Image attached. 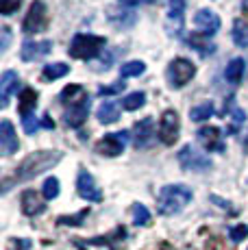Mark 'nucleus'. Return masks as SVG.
Segmentation results:
<instances>
[{"mask_svg": "<svg viewBox=\"0 0 248 250\" xmlns=\"http://www.w3.org/2000/svg\"><path fill=\"white\" fill-rule=\"evenodd\" d=\"M16 248L28 250V248H31V242H28V239H18V242H16Z\"/></svg>", "mask_w": 248, "mask_h": 250, "instance_id": "ea45409f", "label": "nucleus"}, {"mask_svg": "<svg viewBox=\"0 0 248 250\" xmlns=\"http://www.w3.org/2000/svg\"><path fill=\"white\" fill-rule=\"evenodd\" d=\"M198 144L209 152H224L227 144H224V135L218 126H203L196 131Z\"/></svg>", "mask_w": 248, "mask_h": 250, "instance_id": "1a4fd4ad", "label": "nucleus"}, {"mask_svg": "<svg viewBox=\"0 0 248 250\" xmlns=\"http://www.w3.org/2000/svg\"><path fill=\"white\" fill-rule=\"evenodd\" d=\"M70 72V65H65V63H48V65H44V70H41V76H44L46 81H57V79H61V76H65Z\"/></svg>", "mask_w": 248, "mask_h": 250, "instance_id": "393cba45", "label": "nucleus"}, {"mask_svg": "<svg viewBox=\"0 0 248 250\" xmlns=\"http://www.w3.org/2000/svg\"><path fill=\"white\" fill-rule=\"evenodd\" d=\"M213 113H216V107H213L211 100L198 104V107H194V109H189V118H192V122H205V120H209Z\"/></svg>", "mask_w": 248, "mask_h": 250, "instance_id": "b1692460", "label": "nucleus"}, {"mask_svg": "<svg viewBox=\"0 0 248 250\" xmlns=\"http://www.w3.org/2000/svg\"><path fill=\"white\" fill-rule=\"evenodd\" d=\"M146 104V94L144 91H133V94L122 98V109L124 111H137Z\"/></svg>", "mask_w": 248, "mask_h": 250, "instance_id": "4be33fe9", "label": "nucleus"}, {"mask_svg": "<svg viewBox=\"0 0 248 250\" xmlns=\"http://www.w3.org/2000/svg\"><path fill=\"white\" fill-rule=\"evenodd\" d=\"M40 120H37V115L35 113H31V115H26V118H22V126H24V131L28 133V135H35V131L40 128Z\"/></svg>", "mask_w": 248, "mask_h": 250, "instance_id": "72a5a7b5", "label": "nucleus"}, {"mask_svg": "<svg viewBox=\"0 0 248 250\" xmlns=\"http://www.w3.org/2000/svg\"><path fill=\"white\" fill-rule=\"evenodd\" d=\"M48 24V9L41 0H35V2L28 7V13L22 22V33L26 35H33V33H41Z\"/></svg>", "mask_w": 248, "mask_h": 250, "instance_id": "423d86ee", "label": "nucleus"}, {"mask_svg": "<svg viewBox=\"0 0 248 250\" xmlns=\"http://www.w3.org/2000/svg\"><path fill=\"white\" fill-rule=\"evenodd\" d=\"M41 126L48 128V131H50V128H55V122L50 120V115H44V118H41Z\"/></svg>", "mask_w": 248, "mask_h": 250, "instance_id": "58836bf2", "label": "nucleus"}, {"mask_svg": "<svg viewBox=\"0 0 248 250\" xmlns=\"http://www.w3.org/2000/svg\"><path fill=\"white\" fill-rule=\"evenodd\" d=\"M20 87V76L16 74L13 70H7L0 79V107L7 109L9 107V100H11V94L18 91Z\"/></svg>", "mask_w": 248, "mask_h": 250, "instance_id": "dca6fc26", "label": "nucleus"}, {"mask_svg": "<svg viewBox=\"0 0 248 250\" xmlns=\"http://www.w3.org/2000/svg\"><path fill=\"white\" fill-rule=\"evenodd\" d=\"M35 107H37V91L35 89H22L20 94V103H18V111H20L22 118L26 115L35 113Z\"/></svg>", "mask_w": 248, "mask_h": 250, "instance_id": "aec40b11", "label": "nucleus"}, {"mask_svg": "<svg viewBox=\"0 0 248 250\" xmlns=\"http://www.w3.org/2000/svg\"><path fill=\"white\" fill-rule=\"evenodd\" d=\"M183 11H185V2L183 0H170V20H174L176 24L183 22Z\"/></svg>", "mask_w": 248, "mask_h": 250, "instance_id": "2f4dec72", "label": "nucleus"}, {"mask_svg": "<svg viewBox=\"0 0 248 250\" xmlns=\"http://www.w3.org/2000/svg\"><path fill=\"white\" fill-rule=\"evenodd\" d=\"M50 50H52L50 40L24 42L20 48V57H22V61H37V59H44L46 55H50Z\"/></svg>", "mask_w": 248, "mask_h": 250, "instance_id": "4468645a", "label": "nucleus"}, {"mask_svg": "<svg viewBox=\"0 0 248 250\" xmlns=\"http://www.w3.org/2000/svg\"><path fill=\"white\" fill-rule=\"evenodd\" d=\"M228 115H231V120H233V124H244L246 122V113L242 111L240 107H235V109H231V111H228Z\"/></svg>", "mask_w": 248, "mask_h": 250, "instance_id": "c9c22d12", "label": "nucleus"}, {"mask_svg": "<svg viewBox=\"0 0 248 250\" xmlns=\"http://www.w3.org/2000/svg\"><path fill=\"white\" fill-rule=\"evenodd\" d=\"M22 0H0V13L2 16H13L20 9Z\"/></svg>", "mask_w": 248, "mask_h": 250, "instance_id": "473e14b6", "label": "nucleus"}, {"mask_svg": "<svg viewBox=\"0 0 248 250\" xmlns=\"http://www.w3.org/2000/svg\"><path fill=\"white\" fill-rule=\"evenodd\" d=\"M244 11L248 13V0H244Z\"/></svg>", "mask_w": 248, "mask_h": 250, "instance_id": "79ce46f5", "label": "nucleus"}, {"mask_svg": "<svg viewBox=\"0 0 248 250\" xmlns=\"http://www.w3.org/2000/svg\"><path fill=\"white\" fill-rule=\"evenodd\" d=\"M61 159H63V152L59 150H40V152H31L20 166L16 167L13 176H4L2 179V194H7L13 185L18 183H26L35 176L44 174L46 170H52Z\"/></svg>", "mask_w": 248, "mask_h": 250, "instance_id": "f257e3e1", "label": "nucleus"}, {"mask_svg": "<svg viewBox=\"0 0 248 250\" xmlns=\"http://www.w3.org/2000/svg\"><path fill=\"white\" fill-rule=\"evenodd\" d=\"M200 37H203V35H192V37H189V44H192V48H196V50H198L203 57L213 55V52H216V46H213V44H207V42L200 40Z\"/></svg>", "mask_w": 248, "mask_h": 250, "instance_id": "c85d7f7f", "label": "nucleus"}, {"mask_svg": "<svg viewBox=\"0 0 248 250\" xmlns=\"http://www.w3.org/2000/svg\"><path fill=\"white\" fill-rule=\"evenodd\" d=\"M194 194L187 185L183 183H174V185H165L157 194V211L161 215H174L181 213L189 203H192Z\"/></svg>", "mask_w": 248, "mask_h": 250, "instance_id": "f03ea898", "label": "nucleus"}, {"mask_svg": "<svg viewBox=\"0 0 248 250\" xmlns=\"http://www.w3.org/2000/svg\"><path fill=\"white\" fill-rule=\"evenodd\" d=\"M220 24H222L220 16L216 11H211V9H200V11H196V16H194V26L198 28V33L203 37L216 35L220 31Z\"/></svg>", "mask_w": 248, "mask_h": 250, "instance_id": "9b49d317", "label": "nucleus"}, {"mask_svg": "<svg viewBox=\"0 0 248 250\" xmlns=\"http://www.w3.org/2000/svg\"><path fill=\"white\" fill-rule=\"evenodd\" d=\"M133 222H135V227H148L150 211L144 205H133Z\"/></svg>", "mask_w": 248, "mask_h": 250, "instance_id": "bb28decb", "label": "nucleus"}, {"mask_svg": "<svg viewBox=\"0 0 248 250\" xmlns=\"http://www.w3.org/2000/svg\"><path fill=\"white\" fill-rule=\"evenodd\" d=\"M124 87H126V83L120 81V83H113V85H104V87H100L98 94L100 96H113V94H120V91H124Z\"/></svg>", "mask_w": 248, "mask_h": 250, "instance_id": "f704fd0d", "label": "nucleus"}, {"mask_svg": "<svg viewBox=\"0 0 248 250\" xmlns=\"http://www.w3.org/2000/svg\"><path fill=\"white\" fill-rule=\"evenodd\" d=\"M89 215V209H83L81 213L76 215H63V218L57 220V224H68V227H81L83 224V220Z\"/></svg>", "mask_w": 248, "mask_h": 250, "instance_id": "c756f323", "label": "nucleus"}, {"mask_svg": "<svg viewBox=\"0 0 248 250\" xmlns=\"http://www.w3.org/2000/svg\"><path fill=\"white\" fill-rule=\"evenodd\" d=\"M211 200H213V203H218V205H220V207H224V209H228V207H231V203H227V200L218 198V196H211Z\"/></svg>", "mask_w": 248, "mask_h": 250, "instance_id": "a19ab883", "label": "nucleus"}, {"mask_svg": "<svg viewBox=\"0 0 248 250\" xmlns=\"http://www.w3.org/2000/svg\"><path fill=\"white\" fill-rule=\"evenodd\" d=\"M96 118H98L100 124H113V122H118V118H120V107H118L113 100H104V103L98 107Z\"/></svg>", "mask_w": 248, "mask_h": 250, "instance_id": "6ab92c4d", "label": "nucleus"}, {"mask_svg": "<svg viewBox=\"0 0 248 250\" xmlns=\"http://www.w3.org/2000/svg\"><path fill=\"white\" fill-rule=\"evenodd\" d=\"M76 191H79V196L83 200H87V203H100V200H103V191H100V187L96 185L94 176L89 174L87 170H79V176H76Z\"/></svg>", "mask_w": 248, "mask_h": 250, "instance_id": "9d476101", "label": "nucleus"}, {"mask_svg": "<svg viewBox=\"0 0 248 250\" xmlns=\"http://www.w3.org/2000/svg\"><path fill=\"white\" fill-rule=\"evenodd\" d=\"M165 76H168L170 87L181 89V87H185L194 76H196V65H194L189 59H185V57H176V59L170 61Z\"/></svg>", "mask_w": 248, "mask_h": 250, "instance_id": "20e7f679", "label": "nucleus"}, {"mask_svg": "<svg viewBox=\"0 0 248 250\" xmlns=\"http://www.w3.org/2000/svg\"><path fill=\"white\" fill-rule=\"evenodd\" d=\"M0 33H2V44H0V50H7V46H9V40H11V33H9V28L7 26H2L0 28Z\"/></svg>", "mask_w": 248, "mask_h": 250, "instance_id": "4c0bfd02", "label": "nucleus"}, {"mask_svg": "<svg viewBox=\"0 0 248 250\" xmlns=\"http://www.w3.org/2000/svg\"><path fill=\"white\" fill-rule=\"evenodd\" d=\"M176 161L187 172H207V170H211V166H213L211 159H209L207 155H203L200 150H196L192 144L181 148L179 155H176Z\"/></svg>", "mask_w": 248, "mask_h": 250, "instance_id": "39448f33", "label": "nucleus"}, {"mask_svg": "<svg viewBox=\"0 0 248 250\" xmlns=\"http://www.w3.org/2000/svg\"><path fill=\"white\" fill-rule=\"evenodd\" d=\"M179 133H181V120H179V113L174 111V109H168V111H164L159 120V131H157V135H159V142L165 144V146H172V144L179 139Z\"/></svg>", "mask_w": 248, "mask_h": 250, "instance_id": "0eeeda50", "label": "nucleus"}, {"mask_svg": "<svg viewBox=\"0 0 248 250\" xmlns=\"http://www.w3.org/2000/svg\"><path fill=\"white\" fill-rule=\"evenodd\" d=\"M244 72H246V61L242 57H235V59L228 61L227 70H224V79L231 85H240V81L244 79Z\"/></svg>", "mask_w": 248, "mask_h": 250, "instance_id": "a211bd4d", "label": "nucleus"}, {"mask_svg": "<svg viewBox=\"0 0 248 250\" xmlns=\"http://www.w3.org/2000/svg\"><path fill=\"white\" fill-rule=\"evenodd\" d=\"M146 72V63L144 61H126L120 65V76L122 79H133V76H140Z\"/></svg>", "mask_w": 248, "mask_h": 250, "instance_id": "a878e982", "label": "nucleus"}, {"mask_svg": "<svg viewBox=\"0 0 248 250\" xmlns=\"http://www.w3.org/2000/svg\"><path fill=\"white\" fill-rule=\"evenodd\" d=\"M233 42L240 48H248V22L246 20L233 22Z\"/></svg>", "mask_w": 248, "mask_h": 250, "instance_id": "5701e85b", "label": "nucleus"}, {"mask_svg": "<svg viewBox=\"0 0 248 250\" xmlns=\"http://www.w3.org/2000/svg\"><path fill=\"white\" fill-rule=\"evenodd\" d=\"M89 109H92V100H89V96H85L81 103L72 104V107H70L68 111L63 113V122L68 124L70 128L83 126L85 120H87V115H89Z\"/></svg>", "mask_w": 248, "mask_h": 250, "instance_id": "ddd939ff", "label": "nucleus"}, {"mask_svg": "<svg viewBox=\"0 0 248 250\" xmlns=\"http://www.w3.org/2000/svg\"><path fill=\"white\" fill-rule=\"evenodd\" d=\"M133 144H135V148H150L152 144H155V139L159 137L155 133V120L152 118H144L140 120V122L135 124V128H133Z\"/></svg>", "mask_w": 248, "mask_h": 250, "instance_id": "f8f14e48", "label": "nucleus"}, {"mask_svg": "<svg viewBox=\"0 0 248 250\" xmlns=\"http://www.w3.org/2000/svg\"><path fill=\"white\" fill-rule=\"evenodd\" d=\"M128 131H120V133H109L104 135L100 142L96 144V152L98 155H104V157H118L124 152L128 144Z\"/></svg>", "mask_w": 248, "mask_h": 250, "instance_id": "6e6552de", "label": "nucleus"}, {"mask_svg": "<svg viewBox=\"0 0 248 250\" xmlns=\"http://www.w3.org/2000/svg\"><path fill=\"white\" fill-rule=\"evenodd\" d=\"M107 46V40L100 35H92V33H76L70 42V48H68V55L72 59H83V61H89V59H96V57L103 52V48Z\"/></svg>", "mask_w": 248, "mask_h": 250, "instance_id": "7ed1b4c3", "label": "nucleus"}, {"mask_svg": "<svg viewBox=\"0 0 248 250\" xmlns=\"http://www.w3.org/2000/svg\"><path fill=\"white\" fill-rule=\"evenodd\" d=\"M18 148H20V142H18V135L13 131V124L9 120H2L0 122V150L4 157H9L18 152Z\"/></svg>", "mask_w": 248, "mask_h": 250, "instance_id": "2eb2a0df", "label": "nucleus"}, {"mask_svg": "<svg viewBox=\"0 0 248 250\" xmlns=\"http://www.w3.org/2000/svg\"><path fill=\"white\" fill-rule=\"evenodd\" d=\"M157 0H120V4L124 7H142V4H152Z\"/></svg>", "mask_w": 248, "mask_h": 250, "instance_id": "e433bc0d", "label": "nucleus"}, {"mask_svg": "<svg viewBox=\"0 0 248 250\" xmlns=\"http://www.w3.org/2000/svg\"><path fill=\"white\" fill-rule=\"evenodd\" d=\"M20 203H22V211H24V215H40V213H44L46 211V205L41 203L40 196H37L33 189L22 191Z\"/></svg>", "mask_w": 248, "mask_h": 250, "instance_id": "f3484780", "label": "nucleus"}, {"mask_svg": "<svg viewBox=\"0 0 248 250\" xmlns=\"http://www.w3.org/2000/svg\"><path fill=\"white\" fill-rule=\"evenodd\" d=\"M246 237H248V227L246 224H235V227L228 229V239H231L233 244L244 242Z\"/></svg>", "mask_w": 248, "mask_h": 250, "instance_id": "7c9ffc66", "label": "nucleus"}, {"mask_svg": "<svg viewBox=\"0 0 248 250\" xmlns=\"http://www.w3.org/2000/svg\"><path fill=\"white\" fill-rule=\"evenodd\" d=\"M41 194H44L46 200H55L57 196H59V179H57V176H48V179L44 181Z\"/></svg>", "mask_w": 248, "mask_h": 250, "instance_id": "cd10ccee", "label": "nucleus"}, {"mask_svg": "<svg viewBox=\"0 0 248 250\" xmlns=\"http://www.w3.org/2000/svg\"><path fill=\"white\" fill-rule=\"evenodd\" d=\"M85 89L81 87V85H68V87H63L61 89V94H59V100L63 104H70V107H72V104H76V103H81V100L85 98Z\"/></svg>", "mask_w": 248, "mask_h": 250, "instance_id": "412c9836", "label": "nucleus"}]
</instances>
